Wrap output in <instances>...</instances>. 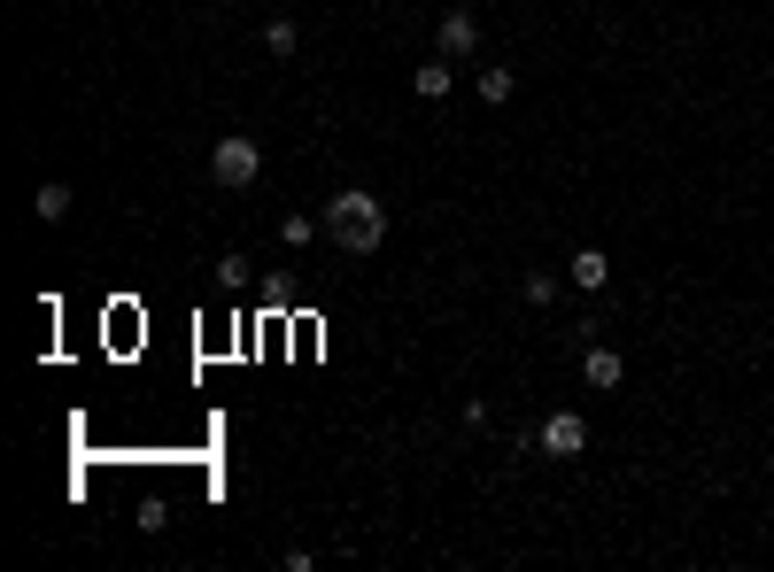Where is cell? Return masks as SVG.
Here are the masks:
<instances>
[{
    "label": "cell",
    "instance_id": "8fae6325",
    "mask_svg": "<svg viewBox=\"0 0 774 572\" xmlns=\"http://www.w3.org/2000/svg\"><path fill=\"white\" fill-rule=\"evenodd\" d=\"M317 233H325V217H280V240H287V248H310Z\"/></svg>",
    "mask_w": 774,
    "mask_h": 572
},
{
    "label": "cell",
    "instance_id": "9c48e42d",
    "mask_svg": "<svg viewBox=\"0 0 774 572\" xmlns=\"http://www.w3.org/2000/svg\"><path fill=\"white\" fill-rule=\"evenodd\" d=\"M31 209H39V225H62V217H70V186H62V178H47V186L31 194Z\"/></svg>",
    "mask_w": 774,
    "mask_h": 572
},
{
    "label": "cell",
    "instance_id": "277c9868",
    "mask_svg": "<svg viewBox=\"0 0 774 572\" xmlns=\"http://www.w3.org/2000/svg\"><path fill=\"white\" fill-rule=\"evenodd\" d=\"M434 47H442L450 62H464V55H480V16H472V8H450V16L434 23Z\"/></svg>",
    "mask_w": 774,
    "mask_h": 572
},
{
    "label": "cell",
    "instance_id": "5b68a950",
    "mask_svg": "<svg viewBox=\"0 0 774 572\" xmlns=\"http://www.w3.org/2000/svg\"><path fill=\"white\" fill-rule=\"evenodd\" d=\"M581 379H589L597 395H613L619 379H627V364H619V348H605V341H589V348H581Z\"/></svg>",
    "mask_w": 774,
    "mask_h": 572
},
{
    "label": "cell",
    "instance_id": "7c38bea8",
    "mask_svg": "<svg viewBox=\"0 0 774 572\" xmlns=\"http://www.w3.org/2000/svg\"><path fill=\"white\" fill-rule=\"evenodd\" d=\"M519 294H527L535 309H550V302H558V279H550V272H527V279H519Z\"/></svg>",
    "mask_w": 774,
    "mask_h": 572
},
{
    "label": "cell",
    "instance_id": "30bf717a",
    "mask_svg": "<svg viewBox=\"0 0 774 572\" xmlns=\"http://www.w3.org/2000/svg\"><path fill=\"white\" fill-rule=\"evenodd\" d=\"M264 47H272V55H280V62H287V55H295V47H303V31H295V23H287V16H272V23H264Z\"/></svg>",
    "mask_w": 774,
    "mask_h": 572
},
{
    "label": "cell",
    "instance_id": "6da1fadb",
    "mask_svg": "<svg viewBox=\"0 0 774 572\" xmlns=\"http://www.w3.org/2000/svg\"><path fill=\"white\" fill-rule=\"evenodd\" d=\"M325 240H333L341 256H372V248L388 240V209H380V194L341 186V194L325 201Z\"/></svg>",
    "mask_w": 774,
    "mask_h": 572
},
{
    "label": "cell",
    "instance_id": "ba28073f",
    "mask_svg": "<svg viewBox=\"0 0 774 572\" xmlns=\"http://www.w3.org/2000/svg\"><path fill=\"white\" fill-rule=\"evenodd\" d=\"M472 86H480V101H488V109H503V101H511V93H519V78H511V70H503V62H488V70H480V78H472Z\"/></svg>",
    "mask_w": 774,
    "mask_h": 572
},
{
    "label": "cell",
    "instance_id": "3957f363",
    "mask_svg": "<svg viewBox=\"0 0 774 572\" xmlns=\"http://www.w3.org/2000/svg\"><path fill=\"white\" fill-rule=\"evenodd\" d=\"M535 448H542V456H581V448H589V418H581V411H550L542 433H535Z\"/></svg>",
    "mask_w": 774,
    "mask_h": 572
},
{
    "label": "cell",
    "instance_id": "8992f818",
    "mask_svg": "<svg viewBox=\"0 0 774 572\" xmlns=\"http://www.w3.org/2000/svg\"><path fill=\"white\" fill-rule=\"evenodd\" d=\"M566 279L581 286V294H605V286H613V264H605V248H574V264H566Z\"/></svg>",
    "mask_w": 774,
    "mask_h": 572
},
{
    "label": "cell",
    "instance_id": "52a82bcc",
    "mask_svg": "<svg viewBox=\"0 0 774 572\" xmlns=\"http://www.w3.org/2000/svg\"><path fill=\"white\" fill-rule=\"evenodd\" d=\"M411 86H419V101H450V93H458V70H450V55L419 62V78H411Z\"/></svg>",
    "mask_w": 774,
    "mask_h": 572
},
{
    "label": "cell",
    "instance_id": "7a4b0ae2",
    "mask_svg": "<svg viewBox=\"0 0 774 572\" xmlns=\"http://www.w3.org/2000/svg\"><path fill=\"white\" fill-rule=\"evenodd\" d=\"M209 178H217L225 194H248V186L264 178V147L248 140V132H225V140L209 147Z\"/></svg>",
    "mask_w": 774,
    "mask_h": 572
}]
</instances>
